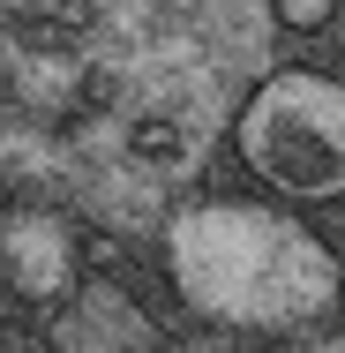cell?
<instances>
[{"label": "cell", "instance_id": "6da1fadb", "mask_svg": "<svg viewBox=\"0 0 345 353\" xmlns=\"http://www.w3.org/2000/svg\"><path fill=\"white\" fill-rule=\"evenodd\" d=\"M173 293L225 331H293L338 301V256L278 203H188L165 225Z\"/></svg>", "mask_w": 345, "mask_h": 353}, {"label": "cell", "instance_id": "7a4b0ae2", "mask_svg": "<svg viewBox=\"0 0 345 353\" xmlns=\"http://www.w3.org/2000/svg\"><path fill=\"white\" fill-rule=\"evenodd\" d=\"M240 158L300 203H331L345 188V83L323 68H285L240 105Z\"/></svg>", "mask_w": 345, "mask_h": 353}, {"label": "cell", "instance_id": "3957f363", "mask_svg": "<svg viewBox=\"0 0 345 353\" xmlns=\"http://www.w3.org/2000/svg\"><path fill=\"white\" fill-rule=\"evenodd\" d=\"M53 353H158V316L113 279H75L45 323Z\"/></svg>", "mask_w": 345, "mask_h": 353}, {"label": "cell", "instance_id": "277c9868", "mask_svg": "<svg viewBox=\"0 0 345 353\" xmlns=\"http://www.w3.org/2000/svg\"><path fill=\"white\" fill-rule=\"evenodd\" d=\"M83 279V233L61 211H8L0 218V285L15 301L53 308Z\"/></svg>", "mask_w": 345, "mask_h": 353}, {"label": "cell", "instance_id": "5b68a950", "mask_svg": "<svg viewBox=\"0 0 345 353\" xmlns=\"http://www.w3.org/2000/svg\"><path fill=\"white\" fill-rule=\"evenodd\" d=\"M331 8H338V0H278V23H285V30H323Z\"/></svg>", "mask_w": 345, "mask_h": 353}, {"label": "cell", "instance_id": "8992f818", "mask_svg": "<svg viewBox=\"0 0 345 353\" xmlns=\"http://www.w3.org/2000/svg\"><path fill=\"white\" fill-rule=\"evenodd\" d=\"M0 353H8V346H0Z\"/></svg>", "mask_w": 345, "mask_h": 353}]
</instances>
